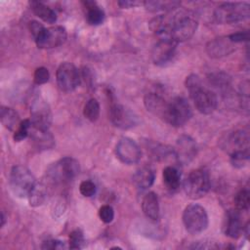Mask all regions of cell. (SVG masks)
Instances as JSON below:
<instances>
[{
    "label": "cell",
    "instance_id": "cell-1",
    "mask_svg": "<svg viewBox=\"0 0 250 250\" xmlns=\"http://www.w3.org/2000/svg\"><path fill=\"white\" fill-rule=\"evenodd\" d=\"M186 87L196 109L200 113L210 114L216 109L218 103L216 94L212 90L204 87L196 74H190L187 77Z\"/></svg>",
    "mask_w": 250,
    "mask_h": 250
},
{
    "label": "cell",
    "instance_id": "cell-2",
    "mask_svg": "<svg viewBox=\"0 0 250 250\" xmlns=\"http://www.w3.org/2000/svg\"><path fill=\"white\" fill-rule=\"evenodd\" d=\"M197 21L188 13L180 12L174 16H169L168 37L178 42L190 39L196 31Z\"/></svg>",
    "mask_w": 250,
    "mask_h": 250
},
{
    "label": "cell",
    "instance_id": "cell-3",
    "mask_svg": "<svg viewBox=\"0 0 250 250\" xmlns=\"http://www.w3.org/2000/svg\"><path fill=\"white\" fill-rule=\"evenodd\" d=\"M79 171L77 160L71 157H63L48 167L46 176L53 184H66L72 181L79 174Z\"/></svg>",
    "mask_w": 250,
    "mask_h": 250
},
{
    "label": "cell",
    "instance_id": "cell-4",
    "mask_svg": "<svg viewBox=\"0 0 250 250\" xmlns=\"http://www.w3.org/2000/svg\"><path fill=\"white\" fill-rule=\"evenodd\" d=\"M250 5L246 2H227L223 3L214 13V18L218 23H233L249 18Z\"/></svg>",
    "mask_w": 250,
    "mask_h": 250
},
{
    "label": "cell",
    "instance_id": "cell-5",
    "mask_svg": "<svg viewBox=\"0 0 250 250\" xmlns=\"http://www.w3.org/2000/svg\"><path fill=\"white\" fill-rule=\"evenodd\" d=\"M9 184L12 192L16 196L23 198L28 196L32 188L36 184V181L34 176L26 167L17 165L11 170Z\"/></svg>",
    "mask_w": 250,
    "mask_h": 250
},
{
    "label": "cell",
    "instance_id": "cell-6",
    "mask_svg": "<svg viewBox=\"0 0 250 250\" xmlns=\"http://www.w3.org/2000/svg\"><path fill=\"white\" fill-rule=\"evenodd\" d=\"M209 188V174L203 168L192 170L184 181V190L191 199H199L203 197L208 192Z\"/></svg>",
    "mask_w": 250,
    "mask_h": 250
},
{
    "label": "cell",
    "instance_id": "cell-7",
    "mask_svg": "<svg viewBox=\"0 0 250 250\" xmlns=\"http://www.w3.org/2000/svg\"><path fill=\"white\" fill-rule=\"evenodd\" d=\"M190 117L191 108L188 101L183 97H175L168 102L162 120L174 127H180L186 124Z\"/></svg>",
    "mask_w": 250,
    "mask_h": 250
},
{
    "label": "cell",
    "instance_id": "cell-8",
    "mask_svg": "<svg viewBox=\"0 0 250 250\" xmlns=\"http://www.w3.org/2000/svg\"><path fill=\"white\" fill-rule=\"evenodd\" d=\"M183 223L188 232L191 234L201 233L208 227L207 212L199 204H189L184 210Z\"/></svg>",
    "mask_w": 250,
    "mask_h": 250
},
{
    "label": "cell",
    "instance_id": "cell-9",
    "mask_svg": "<svg viewBox=\"0 0 250 250\" xmlns=\"http://www.w3.org/2000/svg\"><path fill=\"white\" fill-rule=\"evenodd\" d=\"M57 83L63 92H71L80 84V73L71 62H62L57 70Z\"/></svg>",
    "mask_w": 250,
    "mask_h": 250
},
{
    "label": "cell",
    "instance_id": "cell-10",
    "mask_svg": "<svg viewBox=\"0 0 250 250\" xmlns=\"http://www.w3.org/2000/svg\"><path fill=\"white\" fill-rule=\"evenodd\" d=\"M109 119L115 127L120 129H130L138 123V116L135 112L119 104L110 105Z\"/></svg>",
    "mask_w": 250,
    "mask_h": 250
},
{
    "label": "cell",
    "instance_id": "cell-11",
    "mask_svg": "<svg viewBox=\"0 0 250 250\" xmlns=\"http://www.w3.org/2000/svg\"><path fill=\"white\" fill-rule=\"evenodd\" d=\"M118 159L125 164H135L142 157V150L138 144L130 138H121L115 146Z\"/></svg>",
    "mask_w": 250,
    "mask_h": 250
},
{
    "label": "cell",
    "instance_id": "cell-12",
    "mask_svg": "<svg viewBox=\"0 0 250 250\" xmlns=\"http://www.w3.org/2000/svg\"><path fill=\"white\" fill-rule=\"evenodd\" d=\"M177 44L178 43L170 37H160L151 52L153 62L157 65H164L169 62L175 55Z\"/></svg>",
    "mask_w": 250,
    "mask_h": 250
},
{
    "label": "cell",
    "instance_id": "cell-13",
    "mask_svg": "<svg viewBox=\"0 0 250 250\" xmlns=\"http://www.w3.org/2000/svg\"><path fill=\"white\" fill-rule=\"evenodd\" d=\"M66 30L61 25H55L45 29L43 34L35 41L40 49H53L61 46L66 40Z\"/></svg>",
    "mask_w": 250,
    "mask_h": 250
},
{
    "label": "cell",
    "instance_id": "cell-14",
    "mask_svg": "<svg viewBox=\"0 0 250 250\" xmlns=\"http://www.w3.org/2000/svg\"><path fill=\"white\" fill-rule=\"evenodd\" d=\"M31 126L40 130H48L52 123V113L49 105L41 100H36L30 109Z\"/></svg>",
    "mask_w": 250,
    "mask_h": 250
},
{
    "label": "cell",
    "instance_id": "cell-15",
    "mask_svg": "<svg viewBox=\"0 0 250 250\" xmlns=\"http://www.w3.org/2000/svg\"><path fill=\"white\" fill-rule=\"evenodd\" d=\"M223 148L229 155L236 152L249 151V133L247 130H237L230 133L225 141H223Z\"/></svg>",
    "mask_w": 250,
    "mask_h": 250
},
{
    "label": "cell",
    "instance_id": "cell-16",
    "mask_svg": "<svg viewBox=\"0 0 250 250\" xmlns=\"http://www.w3.org/2000/svg\"><path fill=\"white\" fill-rule=\"evenodd\" d=\"M174 152L181 164H188L197 153L196 143L189 136L183 135L178 139Z\"/></svg>",
    "mask_w": 250,
    "mask_h": 250
},
{
    "label": "cell",
    "instance_id": "cell-17",
    "mask_svg": "<svg viewBox=\"0 0 250 250\" xmlns=\"http://www.w3.org/2000/svg\"><path fill=\"white\" fill-rule=\"evenodd\" d=\"M206 50L210 57L222 58L234 51V43L229 40V36L219 37L211 40L207 44Z\"/></svg>",
    "mask_w": 250,
    "mask_h": 250
},
{
    "label": "cell",
    "instance_id": "cell-18",
    "mask_svg": "<svg viewBox=\"0 0 250 250\" xmlns=\"http://www.w3.org/2000/svg\"><path fill=\"white\" fill-rule=\"evenodd\" d=\"M224 231L226 235L231 238H237L241 232L243 231L240 211L237 209L235 210H229L226 213L225 223H224Z\"/></svg>",
    "mask_w": 250,
    "mask_h": 250
},
{
    "label": "cell",
    "instance_id": "cell-19",
    "mask_svg": "<svg viewBox=\"0 0 250 250\" xmlns=\"http://www.w3.org/2000/svg\"><path fill=\"white\" fill-rule=\"evenodd\" d=\"M144 104L149 112L163 119L168 102L160 94L155 92H150L146 94L144 99Z\"/></svg>",
    "mask_w": 250,
    "mask_h": 250
},
{
    "label": "cell",
    "instance_id": "cell-20",
    "mask_svg": "<svg viewBox=\"0 0 250 250\" xmlns=\"http://www.w3.org/2000/svg\"><path fill=\"white\" fill-rule=\"evenodd\" d=\"M142 209L147 219L156 221L159 218V201L155 192L149 191L144 196Z\"/></svg>",
    "mask_w": 250,
    "mask_h": 250
},
{
    "label": "cell",
    "instance_id": "cell-21",
    "mask_svg": "<svg viewBox=\"0 0 250 250\" xmlns=\"http://www.w3.org/2000/svg\"><path fill=\"white\" fill-rule=\"evenodd\" d=\"M154 182V172L150 167H142L133 176V183L140 190H145L152 186Z\"/></svg>",
    "mask_w": 250,
    "mask_h": 250
},
{
    "label": "cell",
    "instance_id": "cell-22",
    "mask_svg": "<svg viewBox=\"0 0 250 250\" xmlns=\"http://www.w3.org/2000/svg\"><path fill=\"white\" fill-rule=\"evenodd\" d=\"M29 134H30L31 140L33 141L34 145L37 147L43 148V149H48L53 147L54 138L48 130H40V129L33 128L31 126Z\"/></svg>",
    "mask_w": 250,
    "mask_h": 250
},
{
    "label": "cell",
    "instance_id": "cell-23",
    "mask_svg": "<svg viewBox=\"0 0 250 250\" xmlns=\"http://www.w3.org/2000/svg\"><path fill=\"white\" fill-rule=\"evenodd\" d=\"M29 5L32 12L45 22L54 23L57 21L56 12L44 3L39 1H31L29 2Z\"/></svg>",
    "mask_w": 250,
    "mask_h": 250
},
{
    "label": "cell",
    "instance_id": "cell-24",
    "mask_svg": "<svg viewBox=\"0 0 250 250\" xmlns=\"http://www.w3.org/2000/svg\"><path fill=\"white\" fill-rule=\"evenodd\" d=\"M0 118L2 124L9 130H17L21 121L18 112L12 107L2 105L0 108Z\"/></svg>",
    "mask_w": 250,
    "mask_h": 250
},
{
    "label": "cell",
    "instance_id": "cell-25",
    "mask_svg": "<svg viewBox=\"0 0 250 250\" xmlns=\"http://www.w3.org/2000/svg\"><path fill=\"white\" fill-rule=\"evenodd\" d=\"M87 8L86 20L89 24L91 25H99L103 23L104 20V11L93 1H86L84 2Z\"/></svg>",
    "mask_w": 250,
    "mask_h": 250
},
{
    "label": "cell",
    "instance_id": "cell-26",
    "mask_svg": "<svg viewBox=\"0 0 250 250\" xmlns=\"http://www.w3.org/2000/svg\"><path fill=\"white\" fill-rule=\"evenodd\" d=\"M30 206L37 207L42 205L48 198V189L45 185L36 183L28 194Z\"/></svg>",
    "mask_w": 250,
    "mask_h": 250
},
{
    "label": "cell",
    "instance_id": "cell-27",
    "mask_svg": "<svg viewBox=\"0 0 250 250\" xmlns=\"http://www.w3.org/2000/svg\"><path fill=\"white\" fill-rule=\"evenodd\" d=\"M163 183L170 190H176L180 186L179 171L173 166H167L163 169Z\"/></svg>",
    "mask_w": 250,
    "mask_h": 250
},
{
    "label": "cell",
    "instance_id": "cell-28",
    "mask_svg": "<svg viewBox=\"0 0 250 250\" xmlns=\"http://www.w3.org/2000/svg\"><path fill=\"white\" fill-rule=\"evenodd\" d=\"M144 5L146 10L150 12L158 11H172L177 9L181 3L179 1H146Z\"/></svg>",
    "mask_w": 250,
    "mask_h": 250
},
{
    "label": "cell",
    "instance_id": "cell-29",
    "mask_svg": "<svg viewBox=\"0 0 250 250\" xmlns=\"http://www.w3.org/2000/svg\"><path fill=\"white\" fill-rule=\"evenodd\" d=\"M83 114H84L85 118H87L88 120H90L92 122L96 121L99 118V115H100L99 102L94 98L90 99L84 105Z\"/></svg>",
    "mask_w": 250,
    "mask_h": 250
},
{
    "label": "cell",
    "instance_id": "cell-30",
    "mask_svg": "<svg viewBox=\"0 0 250 250\" xmlns=\"http://www.w3.org/2000/svg\"><path fill=\"white\" fill-rule=\"evenodd\" d=\"M235 207L238 211H246L249 208L250 204V193L247 188L239 190L234 197Z\"/></svg>",
    "mask_w": 250,
    "mask_h": 250
},
{
    "label": "cell",
    "instance_id": "cell-31",
    "mask_svg": "<svg viewBox=\"0 0 250 250\" xmlns=\"http://www.w3.org/2000/svg\"><path fill=\"white\" fill-rule=\"evenodd\" d=\"M85 244L84 234L81 229H74L68 237V246L70 249H81Z\"/></svg>",
    "mask_w": 250,
    "mask_h": 250
},
{
    "label": "cell",
    "instance_id": "cell-32",
    "mask_svg": "<svg viewBox=\"0 0 250 250\" xmlns=\"http://www.w3.org/2000/svg\"><path fill=\"white\" fill-rule=\"evenodd\" d=\"M30 129H31V121L29 119H24L21 121L19 127L17 128L14 134L15 142H21L23 139H25L29 135Z\"/></svg>",
    "mask_w": 250,
    "mask_h": 250
},
{
    "label": "cell",
    "instance_id": "cell-33",
    "mask_svg": "<svg viewBox=\"0 0 250 250\" xmlns=\"http://www.w3.org/2000/svg\"><path fill=\"white\" fill-rule=\"evenodd\" d=\"M209 81L217 88H227L229 84V77L223 72H215L210 74Z\"/></svg>",
    "mask_w": 250,
    "mask_h": 250
},
{
    "label": "cell",
    "instance_id": "cell-34",
    "mask_svg": "<svg viewBox=\"0 0 250 250\" xmlns=\"http://www.w3.org/2000/svg\"><path fill=\"white\" fill-rule=\"evenodd\" d=\"M80 193L85 197H91L96 193V185L89 180L83 181L79 186Z\"/></svg>",
    "mask_w": 250,
    "mask_h": 250
},
{
    "label": "cell",
    "instance_id": "cell-35",
    "mask_svg": "<svg viewBox=\"0 0 250 250\" xmlns=\"http://www.w3.org/2000/svg\"><path fill=\"white\" fill-rule=\"evenodd\" d=\"M99 216L104 223L105 224L111 223L114 218L113 208L110 205H103L99 210Z\"/></svg>",
    "mask_w": 250,
    "mask_h": 250
},
{
    "label": "cell",
    "instance_id": "cell-36",
    "mask_svg": "<svg viewBox=\"0 0 250 250\" xmlns=\"http://www.w3.org/2000/svg\"><path fill=\"white\" fill-rule=\"evenodd\" d=\"M50 78V74H49V71L46 67H43V66H40L38 68L35 69V72H34V82L38 85H41V84H44L46 83Z\"/></svg>",
    "mask_w": 250,
    "mask_h": 250
},
{
    "label": "cell",
    "instance_id": "cell-37",
    "mask_svg": "<svg viewBox=\"0 0 250 250\" xmlns=\"http://www.w3.org/2000/svg\"><path fill=\"white\" fill-rule=\"evenodd\" d=\"M45 29H46V27L36 21H32L29 22V30H30L35 41L43 34Z\"/></svg>",
    "mask_w": 250,
    "mask_h": 250
},
{
    "label": "cell",
    "instance_id": "cell-38",
    "mask_svg": "<svg viewBox=\"0 0 250 250\" xmlns=\"http://www.w3.org/2000/svg\"><path fill=\"white\" fill-rule=\"evenodd\" d=\"M229 38L234 44L242 42V41H248L249 40V32L247 30L246 31H239V32L229 35Z\"/></svg>",
    "mask_w": 250,
    "mask_h": 250
},
{
    "label": "cell",
    "instance_id": "cell-39",
    "mask_svg": "<svg viewBox=\"0 0 250 250\" xmlns=\"http://www.w3.org/2000/svg\"><path fill=\"white\" fill-rule=\"evenodd\" d=\"M63 247V243H62V241L59 240H48L45 241L42 245V249H60Z\"/></svg>",
    "mask_w": 250,
    "mask_h": 250
},
{
    "label": "cell",
    "instance_id": "cell-40",
    "mask_svg": "<svg viewBox=\"0 0 250 250\" xmlns=\"http://www.w3.org/2000/svg\"><path fill=\"white\" fill-rule=\"evenodd\" d=\"M144 4V2H140V1H136V0H122V1H118V5L121 8H134L137 7L139 5Z\"/></svg>",
    "mask_w": 250,
    "mask_h": 250
},
{
    "label": "cell",
    "instance_id": "cell-41",
    "mask_svg": "<svg viewBox=\"0 0 250 250\" xmlns=\"http://www.w3.org/2000/svg\"><path fill=\"white\" fill-rule=\"evenodd\" d=\"M5 221H6L5 220V216H4V213L2 212L1 213V227H3L5 225Z\"/></svg>",
    "mask_w": 250,
    "mask_h": 250
}]
</instances>
